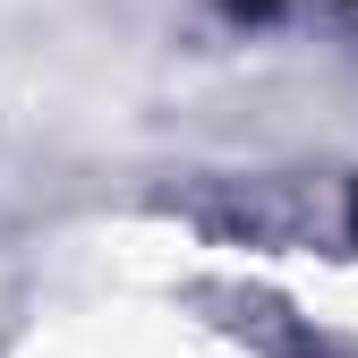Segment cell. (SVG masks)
I'll use <instances>...</instances> for the list:
<instances>
[{"instance_id":"obj_1","label":"cell","mask_w":358,"mask_h":358,"mask_svg":"<svg viewBox=\"0 0 358 358\" xmlns=\"http://www.w3.org/2000/svg\"><path fill=\"white\" fill-rule=\"evenodd\" d=\"M231 9H239V17H264V9H282V0H231Z\"/></svg>"}]
</instances>
